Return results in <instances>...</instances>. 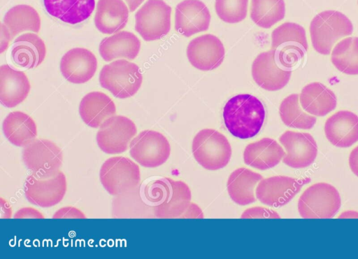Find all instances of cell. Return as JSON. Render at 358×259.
Segmentation results:
<instances>
[{
  "label": "cell",
  "instance_id": "obj_1",
  "mask_svg": "<svg viewBox=\"0 0 358 259\" xmlns=\"http://www.w3.org/2000/svg\"><path fill=\"white\" fill-rule=\"evenodd\" d=\"M139 194L142 201L159 218H180L192 199L187 183L161 176L145 180L139 188Z\"/></svg>",
  "mask_w": 358,
  "mask_h": 259
},
{
  "label": "cell",
  "instance_id": "obj_2",
  "mask_svg": "<svg viewBox=\"0 0 358 259\" xmlns=\"http://www.w3.org/2000/svg\"><path fill=\"white\" fill-rule=\"evenodd\" d=\"M222 116L225 127L231 134L247 139L260 132L266 111L263 103L257 97L242 93L233 96L226 102Z\"/></svg>",
  "mask_w": 358,
  "mask_h": 259
},
{
  "label": "cell",
  "instance_id": "obj_3",
  "mask_svg": "<svg viewBox=\"0 0 358 259\" xmlns=\"http://www.w3.org/2000/svg\"><path fill=\"white\" fill-rule=\"evenodd\" d=\"M309 31L315 50L319 54L328 55L331 52L336 43L352 34L353 25L343 13L327 10L313 18Z\"/></svg>",
  "mask_w": 358,
  "mask_h": 259
},
{
  "label": "cell",
  "instance_id": "obj_4",
  "mask_svg": "<svg viewBox=\"0 0 358 259\" xmlns=\"http://www.w3.org/2000/svg\"><path fill=\"white\" fill-rule=\"evenodd\" d=\"M66 188L65 174L57 169L33 172L25 180L24 192L27 200L34 205L50 207L62 200Z\"/></svg>",
  "mask_w": 358,
  "mask_h": 259
},
{
  "label": "cell",
  "instance_id": "obj_5",
  "mask_svg": "<svg viewBox=\"0 0 358 259\" xmlns=\"http://www.w3.org/2000/svg\"><path fill=\"white\" fill-rule=\"evenodd\" d=\"M192 149L196 161L208 170H217L226 167L232 150L227 137L213 129L199 131L192 140Z\"/></svg>",
  "mask_w": 358,
  "mask_h": 259
},
{
  "label": "cell",
  "instance_id": "obj_6",
  "mask_svg": "<svg viewBox=\"0 0 358 259\" xmlns=\"http://www.w3.org/2000/svg\"><path fill=\"white\" fill-rule=\"evenodd\" d=\"M99 178L110 195L120 196L132 192L138 186L141 181L140 168L128 158L111 157L102 164Z\"/></svg>",
  "mask_w": 358,
  "mask_h": 259
},
{
  "label": "cell",
  "instance_id": "obj_7",
  "mask_svg": "<svg viewBox=\"0 0 358 259\" xmlns=\"http://www.w3.org/2000/svg\"><path fill=\"white\" fill-rule=\"evenodd\" d=\"M99 80L101 86L113 96L126 99L138 92L143 82V76L136 64L127 59H117L103 66Z\"/></svg>",
  "mask_w": 358,
  "mask_h": 259
},
{
  "label": "cell",
  "instance_id": "obj_8",
  "mask_svg": "<svg viewBox=\"0 0 358 259\" xmlns=\"http://www.w3.org/2000/svg\"><path fill=\"white\" fill-rule=\"evenodd\" d=\"M341 205L337 189L329 183L320 182L303 191L298 201V211L303 218H331Z\"/></svg>",
  "mask_w": 358,
  "mask_h": 259
},
{
  "label": "cell",
  "instance_id": "obj_9",
  "mask_svg": "<svg viewBox=\"0 0 358 259\" xmlns=\"http://www.w3.org/2000/svg\"><path fill=\"white\" fill-rule=\"evenodd\" d=\"M271 48L276 50L281 63L292 69L308 51L305 29L294 22L281 24L271 33Z\"/></svg>",
  "mask_w": 358,
  "mask_h": 259
},
{
  "label": "cell",
  "instance_id": "obj_10",
  "mask_svg": "<svg viewBox=\"0 0 358 259\" xmlns=\"http://www.w3.org/2000/svg\"><path fill=\"white\" fill-rule=\"evenodd\" d=\"M171 11L163 0H148L135 14V30L146 41L161 39L171 29Z\"/></svg>",
  "mask_w": 358,
  "mask_h": 259
},
{
  "label": "cell",
  "instance_id": "obj_11",
  "mask_svg": "<svg viewBox=\"0 0 358 259\" xmlns=\"http://www.w3.org/2000/svg\"><path fill=\"white\" fill-rule=\"evenodd\" d=\"M133 159L148 168H155L164 164L171 154V146L162 133L150 130L141 132L129 145Z\"/></svg>",
  "mask_w": 358,
  "mask_h": 259
},
{
  "label": "cell",
  "instance_id": "obj_12",
  "mask_svg": "<svg viewBox=\"0 0 358 259\" xmlns=\"http://www.w3.org/2000/svg\"><path fill=\"white\" fill-rule=\"evenodd\" d=\"M136 133V126L131 119L123 115H113L99 127L96 142L106 153H122L128 149Z\"/></svg>",
  "mask_w": 358,
  "mask_h": 259
},
{
  "label": "cell",
  "instance_id": "obj_13",
  "mask_svg": "<svg viewBox=\"0 0 358 259\" xmlns=\"http://www.w3.org/2000/svg\"><path fill=\"white\" fill-rule=\"evenodd\" d=\"M251 72L254 81L260 88L268 91H277L282 89L289 81L292 69L283 65L276 50L271 48L256 57Z\"/></svg>",
  "mask_w": 358,
  "mask_h": 259
},
{
  "label": "cell",
  "instance_id": "obj_14",
  "mask_svg": "<svg viewBox=\"0 0 358 259\" xmlns=\"http://www.w3.org/2000/svg\"><path fill=\"white\" fill-rule=\"evenodd\" d=\"M310 181L309 177L293 178L273 176L263 178L255 190L257 199L264 204L280 207L292 200L301 188Z\"/></svg>",
  "mask_w": 358,
  "mask_h": 259
},
{
  "label": "cell",
  "instance_id": "obj_15",
  "mask_svg": "<svg viewBox=\"0 0 358 259\" xmlns=\"http://www.w3.org/2000/svg\"><path fill=\"white\" fill-rule=\"evenodd\" d=\"M279 141L287 153L282 158L286 165L301 169L314 162L317 155V146L311 134L287 130L280 135Z\"/></svg>",
  "mask_w": 358,
  "mask_h": 259
},
{
  "label": "cell",
  "instance_id": "obj_16",
  "mask_svg": "<svg viewBox=\"0 0 358 259\" xmlns=\"http://www.w3.org/2000/svg\"><path fill=\"white\" fill-rule=\"evenodd\" d=\"M186 52L189 63L194 67L201 71H211L222 64L225 50L218 37L206 34L191 40Z\"/></svg>",
  "mask_w": 358,
  "mask_h": 259
},
{
  "label": "cell",
  "instance_id": "obj_17",
  "mask_svg": "<svg viewBox=\"0 0 358 259\" xmlns=\"http://www.w3.org/2000/svg\"><path fill=\"white\" fill-rule=\"evenodd\" d=\"M210 20L208 7L200 0H183L175 8V29L186 37L208 30Z\"/></svg>",
  "mask_w": 358,
  "mask_h": 259
},
{
  "label": "cell",
  "instance_id": "obj_18",
  "mask_svg": "<svg viewBox=\"0 0 358 259\" xmlns=\"http://www.w3.org/2000/svg\"><path fill=\"white\" fill-rule=\"evenodd\" d=\"M22 160L32 172L53 171L61 167L63 154L54 142L45 139H35L24 146Z\"/></svg>",
  "mask_w": 358,
  "mask_h": 259
},
{
  "label": "cell",
  "instance_id": "obj_19",
  "mask_svg": "<svg viewBox=\"0 0 358 259\" xmlns=\"http://www.w3.org/2000/svg\"><path fill=\"white\" fill-rule=\"evenodd\" d=\"M97 69L95 55L84 48H74L67 51L60 61V71L69 82L85 83L94 75Z\"/></svg>",
  "mask_w": 358,
  "mask_h": 259
},
{
  "label": "cell",
  "instance_id": "obj_20",
  "mask_svg": "<svg viewBox=\"0 0 358 259\" xmlns=\"http://www.w3.org/2000/svg\"><path fill=\"white\" fill-rule=\"evenodd\" d=\"M328 141L339 148L350 147L358 141V115L350 111H338L324 123Z\"/></svg>",
  "mask_w": 358,
  "mask_h": 259
},
{
  "label": "cell",
  "instance_id": "obj_21",
  "mask_svg": "<svg viewBox=\"0 0 358 259\" xmlns=\"http://www.w3.org/2000/svg\"><path fill=\"white\" fill-rule=\"evenodd\" d=\"M0 101L2 105L13 108L22 102L30 91L27 75L8 64L0 67Z\"/></svg>",
  "mask_w": 358,
  "mask_h": 259
},
{
  "label": "cell",
  "instance_id": "obj_22",
  "mask_svg": "<svg viewBox=\"0 0 358 259\" xmlns=\"http://www.w3.org/2000/svg\"><path fill=\"white\" fill-rule=\"evenodd\" d=\"M285 155L282 147L275 140L265 137L246 146L243 160L250 167L266 170L278 164Z\"/></svg>",
  "mask_w": 358,
  "mask_h": 259
},
{
  "label": "cell",
  "instance_id": "obj_23",
  "mask_svg": "<svg viewBox=\"0 0 358 259\" xmlns=\"http://www.w3.org/2000/svg\"><path fill=\"white\" fill-rule=\"evenodd\" d=\"M45 43L34 33H26L17 37L10 52L13 62L24 69L37 67L45 59Z\"/></svg>",
  "mask_w": 358,
  "mask_h": 259
},
{
  "label": "cell",
  "instance_id": "obj_24",
  "mask_svg": "<svg viewBox=\"0 0 358 259\" xmlns=\"http://www.w3.org/2000/svg\"><path fill=\"white\" fill-rule=\"evenodd\" d=\"M299 102L308 113L323 117L336 108L337 99L334 92L324 84L313 82L303 88L299 94Z\"/></svg>",
  "mask_w": 358,
  "mask_h": 259
},
{
  "label": "cell",
  "instance_id": "obj_25",
  "mask_svg": "<svg viewBox=\"0 0 358 259\" xmlns=\"http://www.w3.org/2000/svg\"><path fill=\"white\" fill-rule=\"evenodd\" d=\"M129 18V9L122 0H99L94 24L103 34H111L122 29Z\"/></svg>",
  "mask_w": 358,
  "mask_h": 259
},
{
  "label": "cell",
  "instance_id": "obj_26",
  "mask_svg": "<svg viewBox=\"0 0 358 259\" xmlns=\"http://www.w3.org/2000/svg\"><path fill=\"white\" fill-rule=\"evenodd\" d=\"M116 107L106 94L94 91L87 94L79 105V113L88 126L97 128L110 117L114 115Z\"/></svg>",
  "mask_w": 358,
  "mask_h": 259
},
{
  "label": "cell",
  "instance_id": "obj_27",
  "mask_svg": "<svg viewBox=\"0 0 358 259\" xmlns=\"http://www.w3.org/2000/svg\"><path fill=\"white\" fill-rule=\"evenodd\" d=\"M263 176L246 168H238L229 175L227 188L231 199L241 206L254 203L256 187Z\"/></svg>",
  "mask_w": 358,
  "mask_h": 259
},
{
  "label": "cell",
  "instance_id": "obj_28",
  "mask_svg": "<svg viewBox=\"0 0 358 259\" xmlns=\"http://www.w3.org/2000/svg\"><path fill=\"white\" fill-rule=\"evenodd\" d=\"M141 48V42L132 32L122 31L103 38L99 44V53L106 62L118 58L134 59Z\"/></svg>",
  "mask_w": 358,
  "mask_h": 259
},
{
  "label": "cell",
  "instance_id": "obj_29",
  "mask_svg": "<svg viewBox=\"0 0 358 259\" xmlns=\"http://www.w3.org/2000/svg\"><path fill=\"white\" fill-rule=\"evenodd\" d=\"M43 4L49 15L71 24L87 20L95 8V0H43Z\"/></svg>",
  "mask_w": 358,
  "mask_h": 259
},
{
  "label": "cell",
  "instance_id": "obj_30",
  "mask_svg": "<svg viewBox=\"0 0 358 259\" xmlns=\"http://www.w3.org/2000/svg\"><path fill=\"white\" fill-rule=\"evenodd\" d=\"M2 128L6 138L19 147H24L37 136L34 120L22 111H15L8 114L3 120Z\"/></svg>",
  "mask_w": 358,
  "mask_h": 259
},
{
  "label": "cell",
  "instance_id": "obj_31",
  "mask_svg": "<svg viewBox=\"0 0 358 259\" xmlns=\"http://www.w3.org/2000/svg\"><path fill=\"white\" fill-rule=\"evenodd\" d=\"M3 24L9 29L13 38L25 31L38 32L41 28V18L31 6L20 4L6 12L3 17Z\"/></svg>",
  "mask_w": 358,
  "mask_h": 259
},
{
  "label": "cell",
  "instance_id": "obj_32",
  "mask_svg": "<svg viewBox=\"0 0 358 259\" xmlns=\"http://www.w3.org/2000/svg\"><path fill=\"white\" fill-rule=\"evenodd\" d=\"M333 65L347 75H358V37L349 36L340 40L331 52Z\"/></svg>",
  "mask_w": 358,
  "mask_h": 259
},
{
  "label": "cell",
  "instance_id": "obj_33",
  "mask_svg": "<svg viewBox=\"0 0 358 259\" xmlns=\"http://www.w3.org/2000/svg\"><path fill=\"white\" fill-rule=\"evenodd\" d=\"M279 114L286 126L295 129L310 130L317 121L315 116L302 108L298 94H289L282 99L279 107Z\"/></svg>",
  "mask_w": 358,
  "mask_h": 259
},
{
  "label": "cell",
  "instance_id": "obj_34",
  "mask_svg": "<svg viewBox=\"0 0 358 259\" xmlns=\"http://www.w3.org/2000/svg\"><path fill=\"white\" fill-rule=\"evenodd\" d=\"M250 18L255 24L269 29L282 20L285 15L284 0H251Z\"/></svg>",
  "mask_w": 358,
  "mask_h": 259
},
{
  "label": "cell",
  "instance_id": "obj_35",
  "mask_svg": "<svg viewBox=\"0 0 358 259\" xmlns=\"http://www.w3.org/2000/svg\"><path fill=\"white\" fill-rule=\"evenodd\" d=\"M248 2L249 0H215V8L223 22L238 23L246 18Z\"/></svg>",
  "mask_w": 358,
  "mask_h": 259
},
{
  "label": "cell",
  "instance_id": "obj_36",
  "mask_svg": "<svg viewBox=\"0 0 358 259\" xmlns=\"http://www.w3.org/2000/svg\"><path fill=\"white\" fill-rule=\"evenodd\" d=\"M241 218H280L278 214L270 209L254 206L247 209L241 216Z\"/></svg>",
  "mask_w": 358,
  "mask_h": 259
},
{
  "label": "cell",
  "instance_id": "obj_37",
  "mask_svg": "<svg viewBox=\"0 0 358 259\" xmlns=\"http://www.w3.org/2000/svg\"><path fill=\"white\" fill-rule=\"evenodd\" d=\"M53 218H86L85 214L78 209L74 206H64L58 209L54 215Z\"/></svg>",
  "mask_w": 358,
  "mask_h": 259
},
{
  "label": "cell",
  "instance_id": "obj_38",
  "mask_svg": "<svg viewBox=\"0 0 358 259\" xmlns=\"http://www.w3.org/2000/svg\"><path fill=\"white\" fill-rule=\"evenodd\" d=\"M13 217L14 218H44V216L38 210L32 207L19 209Z\"/></svg>",
  "mask_w": 358,
  "mask_h": 259
},
{
  "label": "cell",
  "instance_id": "obj_39",
  "mask_svg": "<svg viewBox=\"0 0 358 259\" xmlns=\"http://www.w3.org/2000/svg\"><path fill=\"white\" fill-rule=\"evenodd\" d=\"M180 218H203V214L198 205L190 202L185 211L181 215Z\"/></svg>",
  "mask_w": 358,
  "mask_h": 259
},
{
  "label": "cell",
  "instance_id": "obj_40",
  "mask_svg": "<svg viewBox=\"0 0 358 259\" xmlns=\"http://www.w3.org/2000/svg\"><path fill=\"white\" fill-rule=\"evenodd\" d=\"M1 52L2 53L8 48L10 39L11 34L8 27L3 23L1 24Z\"/></svg>",
  "mask_w": 358,
  "mask_h": 259
},
{
  "label": "cell",
  "instance_id": "obj_41",
  "mask_svg": "<svg viewBox=\"0 0 358 259\" xmlns=\"http://www.w3.org/2000/svg\"><path fill=\"white\" fill-rule=\"evenodd\" d=\"M348 162L351 171L358 176V146L351 151Z\"/></svg>",
  "mask_w": 358,
  "mask_h": 259
},
{
  "label": "cell",
  "instance_id": "obj_42",
  "mask_svg": "<svg viewBox=\"0 0 358 259\" xmlns=\"http://www.w3.org/2000/svg\"><path fill=\"white\" fill-rule=\"evenodd\" d=\"M12 209L9 204L2 197H1V218H9L11 217Z\"/></svg>",
  "mask_w": 358,
  "mask_h": 259
},
{
  "label": "cell",
  "instance_id": "obj_43",
  "mask_svg": "<svg viewBox=\"0 0 358 259\" xmlns=\"http://www.w3.org/2000/svg\"><path fill=\"white\" fill-rule=\"evenodd\" d=\"M131 12L134 11L145 0H124Z\"/></svg>",
  "mask_w": 358,
  "mask_h": 259
}]
</instances>
